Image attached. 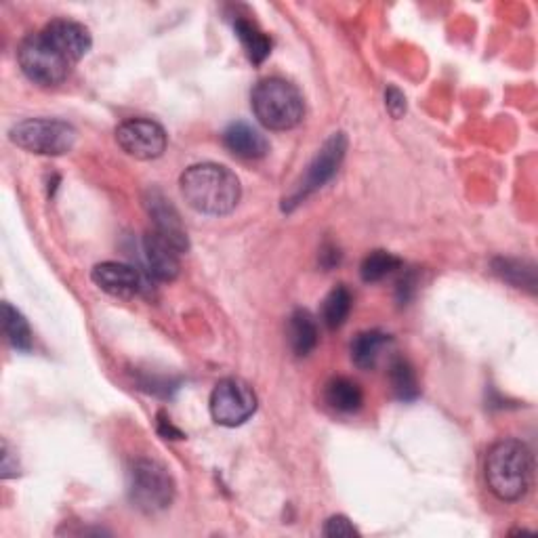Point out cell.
<instances>
[{"label":"cell","mask_w":538,"mask_h":538,"mask_svg":"<svg viewBox=\"0 0 538 538\" xmlns=\"http://www.w3.org/2000/svg\"><path fill=\"white\" fill-rule=\"evenodd\" d=\"M181 196L202 215H230L242 196L240 179L223 164L202 162L185 169L179 179Z\"/></svg>","instance_id":"1"},{"label":"cell","mask_w":538,"mask_h":538,"mask_svg":"<svg viewBox=\"0 0 538 538\" xmlns=\"http://www.w3.org/2000/svg\"><path fill=\"white\" fill-rule=\"evenodd\" d=\"M484 475L490 492L499 501L515 503L524 499L534 480V459L530 448L520 440L496 442L484 463Z\"/></svg>","instance_id":"2"},{"label":"cell","mask_w":538,"mask_h":538,"mask_svg":"<svg viewBox=\"0 0 538 538\" xmlns=\"http://www.w3.org/2000/svg\"><path fill=\"white\" fill-rule=\"evenodd\" d=\"M257 120L269 131L295 129L305 116L301 91L284 78H265L251 95Z\"/></svg>","instance_id":"3"},{"label":"cell","mask_w":538,"mask_h":538,"mask_svg":"<svg viewBox=\"0 0 538 538\" xmlns=\"http://www.w3.org/2000/svg\"><path fill=\"white\" fill-rule=\"evenodd\" d=\"M175 480L154 459H137L129 467V501L141 513H160L175 501Z\"/></svg>","instance_id":"4"},{"label":"cell","mask_w":538,"mask_h":538,"mask_svg":"<svg viewBox=\"0 0 538 538\" xmlns=\"http://www.w3.org/2000/svg\"><path fill=\"white\" fill-rule=\"evenodd\" d=\"M17 148L40 156L68 154L76 143V129L66 120L57 118H28L17 122L9 131Z\"/></svg>","instance_id":"5"},{"label":"cell","mask_w":538,"mask_h":538,"mask_svg":"<svg viewBox=\"0 0 538 538\" xmlns=\"http://www.w3.org/2000/svg\"><path fill=\"white\" fill-rule=\"evenodd\" d=\"M17 61L22 72L40 87H55L70 74L72 64L61 55L43 32L30 34L17 49Z\"/></svg>","instance_id":"6"},{"label":"cell","mask_w":538,"mask_h":538,"mask_svg":"<svg viewBox=\"0 0 538 538\" xmlns=\"http://www.w3.org/2000/svg\"><path fill=\"white\" fill-rule=\"evenodd\" d=\"M345 152H347L345 133H333V135H330L322 143V148L318 150L316 158L309 162L307 171L303 173V177L295 185V190L291 192V196L284 198V209L291 211L293 206L303 202L309 194H314L316 190L322 188L324 183H328L330 179H333L337 175L339 167H341Z\"/></svg>","instance_id":"7"},{"label":"cell","mask_w":538,"mask_h":538,"mask_svg":"<svg viewBox=\"0 0 538 538\" xmlns=\"http://www.w3.org/2000/svg\"><path fill=\"white\" fill-rule=\"evenodd\" d=\"M257 396L242 379H223L211 393V417L217 425L240 427L255 415Z\"/></svg>","instance_id":"8"},{"label":"cell","mask_w":538,"mask_h":538,"mask_svg":"<svg viewBox=\"0 0 538 538\" xmlns=\"http://www.w3.org/2000/svg\"><path fill=\"white\" fill-rule=\"evenodd\" d=\"M116 141L131 158L156 160L167 150V131L148 118L124 120L116 129Z\"/></svg>","instance_id":"9"},{"label":"cell","mask_w":538,"mask_h":538,"mask_svg":"<svg viewBox=\"0 0 538 538\" xmlns=\"http://www.w3.org/2000/svg\"><path fill=\"white\" fill-rule=\"evenodd\" d=\"M146 209L152 217L154 232L167 240L179 255L190 251V238L185 232L179 211L160 190H150L146 196Z\"/></svg>","instance_id":"10"},{"label":"cell","mask_w":538,"mask_h":538,"mask_svg":"<svg viewBox=\"0 0 538 538\" xmlns=\"http://www.w3.org/2000/svg\"><path fill=\"white\" fill-rule=\"evenodd\" d=\"M40 32L45 34L49 43L64 55L72 66L78 64L93 47L91 32L82 24L72 22V19H53V22Z\"/></svg>","instance_id":"11"},{"label":"cell","mask_w":538,"mask_h":538,"mask_svg":"<svg viewBox=\"0 0 538 538\" xmlns=\"http://www.w3.org/2000/svg\"><path fill=\"white\" fill-rule=\"evenodd\" d=\"M91 278L103 293L120 297V299L135 297L143 288V280L137 269L131 265L116 263V261H106V263L95 265Z\"/></svg>","instance_id":"12"},{"label":"cell","mask_w":538,"mask_h":538,"mask_svg":"<svg viewBox=\"0 0 538 538\" xmlns=\"http://www.w3.org/2000/svg\"><path fill=\"white\" fill-rule=\"evenodd\" d=\"M143 257H146L148 263V274L154 280L160 282H173L179 276V253L175 248L158 236L154 230H150L146 236H143Z\"/></svg>","instance_id":"13"},{"label":"cell","mask_w":538,"mask_h":538,"mask_svg":"<svg viewBox=\"0 0 538 538\" xmlns=\"http://www.w3.org/2000/svg\"><path fill=\"white\" fill-rule=\"evenodd\" d=\"M223 146L244 160H259L269 152V141L265 135L246 122H232L223 131Z\"/></svg>","instance_id":"14"},{"label":"cell","mask_w":538,"mask_h":538,"mask_svg":"<svg viewBox=\"0 0 538 538\" xmlns=\"http://www.w3.org/2000/svg\"><path fill=\"white\" fill-rule=\"evenodd\" d=\"M320 341L318 322L307 312V309H295L293 316L288 318V343H291L293 354L305 358L312 354Z\"/></svg>","instance_id":"15"},{"label":"cell","mask_w":538,"mask_h":538,"mask_svg":"<svg viewBox=\"0 0 538 538\" xmlns=\"http://www.w3.org/2000/svg\"><path fill=\"white\" fill-rule=\"evenodd\" d=\"M324 400L333 410L343 412V415H351V412H358L362 408L364 393L356 381H351L347 377H337L326 385Z\"/></svg>","instance_id":"16"},{"label":"cell","mask_w":538,"mask_h":538,"mask_svg":"<svg viewBox=\"0 0 538 538\" xmlns=\"http://www.w3.org/2000/svg\"><path fill=\"white\" fill-rule=\"evenodd\" d=\"M389 341V335L381 333V330H366V333H360L351 341V360L362 370L375 368L381 358V351Z\"/></svg>","instance_id":"17"},{"label":"cell","mask_w":538,"mask_h":538,"mask_svg":"<svg viewBox=\"0 0 538 538\" xmlns=\"http://www.w3.org/2000/svg\"><path fill=\"white\" fill-rule=\"evenodd\" d=\"M234 30H236V36L240 38L242 47L246 49L248 59H251L255 66H261L269 57V53H272V38H269L265 32H261L257 24L248 22V19L244 17L236 19Z\"/></svg>","instance_id":"18"},{"label":"cell","mask_w":538,"mask_h":538,"mask_svg":"<svg viewBox=\"0 0 538 538\" xmlns=\"http://www.w3.org/2000/svg\"><path fill=\"white\" fill-rule=\"evenodd\" d=\"M389 381L396 398L402 402H415L421 396L417 372L406 358H396L389 364Z\"/></svg>","instance_id":"19"},{"label":"cell","mask_w":538,"mask_h":538,"mask_svg":"<svg viewBox=\"0 0 538 538\" xmlns=\"http://www.w3.org/2000/svg\"><path fill=\"white\" fill-rule=\"evenodd\" d=\"M351 303H354V299H351L349 288L343 286V284L335 286L333 291H330V293L324 297V301H322L320 320H322L330 330H335V328L343 326L345 320L349 318Z\"/></svg>","instance_id":"20"},{"label":"cell","mask_w":538,"mask_h":538,"mask_svg":"<svg viewBox=\"0 0 538 538\" xmlns=\"http://www.w3.org/2000/svg\"><path fill=\"white\" fill-rule=\"evenodd\" d=\"M3 330L11 347H15L17 351L32 349V328L24 314L11 303H3Z\"/></svg>","instance_id":"21"},{"label":"cell","mask_w":538,"mask_h":538,"mask_svg":"<svg viewBox=\"0 0 538 538\" xmlns=\"http://www.w3.org/2000/svg\"><path fill=\"white\" fill-rule=\"evenodd\" d=\"M494 274H499L505 282L513 284L515 288H528L530 293L536 291V272L534 265L530 263H524L520 259H496Z\"/></svg>","instance_id":"22"},{"label":"cell","mask_w":538,"mask_h":538,"mask_svg":"<svg viewBox=\"0 0 538 538\" xmlns=\"http://www.w3.org/2000/svg\"><path fill=\"white\" fill-rule=\"evenodd\" d=\"M402 265V261L387 251H372L360 265V276L364 282H379Z\"/></svg>","instance_id":"23"},{"label":"cell","mask_w":538,"mask_h":538,"mask_svg":"<svg viewBox=\"0 0 538 538\" xmlns=\"http://www.w3.org/2000/svg\"><path fill=\"white\" fill-rule=\"evenodd\" d=\"M324 536H330V538H347V536H360L358 528L351 524L345 515H333L328 517L326 524H324V530H322Z\"/></svg>","instance_id":"24"},{"label":"cell","mask_w":538,"mask_h":538,"mask_svg":"<svg viewBox=\"0 0 538 538\" xmlns=\"http://www.w3.org/2000/svg\"><path fill=\"white\" fill-rule=\"evenodd\" d=\"M385 106L391 118H402L406 114V95L398 87H387L385 91Z\"/></svg>","instance_id":"25"},{"label":"cell","mask_w":538,"mask_h":538,"mask_svg":"<svg viewBox=\"0 0 538 538\" xmlns=\"http://www.w3.org/2000/svg\"><path fill=\"white\" fill-rule=\"evenodd\" d=\"M158 433L162 438H167V440H183L185 436L183 433L171 423V419L167 417V412H158Z\"/></svg>","instance_id":"26"},{"label":"cell","mask_w":538,"mask_h":538,"mask_svg":"<svg viewBox=\"0 0 538 538\" xmlns=\"http://www.w3.org/2000/svg\"><path fill=\"white\" fill-rule=\"evenodd\" d=\"M320 263L322 267L326 269H333L335 265L341 263V253H339V248L335 244H330L326 242L322 248H320Z\"/></svg>","instance_id":"27"},{"label":"cell","mask_w":538,"mask_h":538,"mask_svg":"<svg viewBox=\"0 0 538 538\" xmlns=\"http://www.w3.org/2000/svg\"><path fill=\"white\" fill-rule=\"evenodd\" d=\"M415 284H417L415 274H406V276L398 282V301H400L402 305H406V303L410 301V297L415 295Z\"/></svg>","instance_id":"28"}]
</instances>
